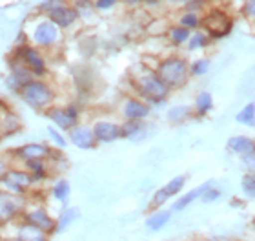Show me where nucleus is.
<instances>
[{"label": "nucleus", "instance_id": "obj_1", "mask_svg": "<svg viewBox=\"0 0 255 241\" xmlns=\"http://www.w3.org/2000/svg\"><path fill=\"white\" fill-rule=\"evenodd\" d=\"M131 84L137 90V93L142 97L146 102H159L166 101V97L170 93V88L159 79V75L155 73V70H149L146 66L138 64L135 70L131 71Z\"/></svg>", "mask_w": 255, "mask_h": 241}, {"label": "nucleus", "instance_id": "obj_2", "mask_svg": "<svg viewBox=\"0 0 255 241\" xmlns=\"http://www.w3.org/2000/svg\"><path fill=\"white\" fill-rule=\"evenodd\" d=\"M18 95L22 97V101L26 102L27 106L38 112H46L49 106H53L55 102V90L46 82L44 79H31L29 82L22 86L18 90Z\"/></svg>", "mask_w": 255, "mask_h": 241}, {"label": "nucleus", "instance_id": "obj_3", "mask_svg": "<svg viewBox=\"0 0 255 241\" xmlns=\"http://www.w3.org/2000/svg\"><path fill=\"white\" fill-rule=\"evenodd\" d=\"M155 73L170 90H175V88H182L188 82L190 66H188L186 59H182V57H168V59L160 60Z\"/></svg>", "mask_w": 255, "mask_h": 241}, {"label": "nucleus", "instance_id": "obj_4", "mask_svg": "<svg viewBox=\"0 0 255 241\" xmlns=\"http://www.w3.org/2000/svg\"><path fill=\"white\" fill-rule=\"evenodd\" d=\"M13 57L18 59L22 64L26 66L27 70L31 71L33 75L42 79L46 73H48V62H46V57H44L42 49L37 48V46H31V44H18L13 51Z\"/></svg>", "mask_w": 255, "mask_h": 241}, {"label": "nucleus", "instance_id": "obj_5", "mask_svg": "<svg viewBox=\"0 0 255 241\" xmlns=\"http://www.w3.org/2000/svg\"><path fill=\"white\" fill-rule=\"evenodd\" d=\"M31 40L40 49H51L62 40V29L46 18H38L31 27Z\"/></svg>", "mask_w": 255, "mask_h": 241}, {"label": "nucleus", "instance_id": "obj_6", "mask_svg": "<svg viewBox=\"0 0 255 241\" xmlns=\"http://www.w3.org/2000/svg\"><path fill=\"white\" fill-rule=\"evenodd\" d=\"M26 205H27L26 196L7 192V190H0V221L2 223L13 221L15 218L24 214Z\"/></svg>", "mask_w": 255, "mask_h": 241}, {"label": "nucleus", "instance_id": "obj_7", "mask_svg": "<svg viewBox=\"0 0 255 241\" xmlns=\"http://www.w3.org/2000/svg\"><path fill=\"white\" fill-rule=\"evenodd\" d=\"M33 176L26 168H9L7 174L4 176V179L0 181V185L7 190V192L13 194H20V196H26L27 190L33 187Z\"/></svg>", "mask_w": 255, "mask_h": 241}, {"label": "nucleus", "instance_id": "obj_8", "mask_svg": "<svg viewBox=\"0 0 255 241\" xmlns=\"http://www.w3.org/2000/svg\"><path fill=\"white\" fill-rule=\"evenodd\" d=\"M48 119L53 123L55 128L68 132L69 128H73L75 124L79 123V108L75 104H68V106H49L46 110Z\"/></svg>", "mask_w": 255, "mask_h": 241}, {"label": "nucleus", "instance_id": "obj_9", "mask_svg": "<svg viewBox=\"0 0 255 241\" xmlns=\"http://www.w3.org/2000/svg\"><path fill=\"white\" fill-rule=\"evenodd\" d=\"M68 141L80 150H93L99 145L95 139V134H93V128L79 123L75 124L73 128L68 130Z\"/></svg>", "mask_w": 255, "mask_h": 241}, {"label": "nucleus", "instance_id": "obj_10", "mask_svg": "<svg viewBox=\"0 0 255 241\" xmlns=\"http://www.w3.org/2000/svg\"><path fill=\"white\" fill-rule=\"evenodd\" d=\"M201 24L206 27L208 35L217 38L228 35V31L232 29V22H230V18L224 15L223 11H212L204 20H201Z\"/></svg>", "mask_w": 255, "mask_h": 241}, {"label": "nucleus", "instance_id": "obj_11", "mask_svg": "<svg viewBox=\"0 0 255 241\" xmlns=\"http://www.w3.org/2000/svg\"><path fill=\"white\" fill-rule=\"evenodd\" d=\"M55 148H51L46 143H27L13 152V156L22 161H37V159H49Z\"/></svg>", "mask_w": 255, "mask_h": 241}, {"label": "nucleus", "instance_id": "obj_12", "mask_svg": "<svg viewBox=\"0 0 255 241\" xmlns=\"http://www.w3.org/2000/svg\"><path fill=\"white\" fill-rule=\"evenodd\" d=\"M24 221L38 227V229H42V231L48 232V234H53L55 225H57V221L48 214V210L44 209V207H37V209L29 210V212L26 210V212H24Z\"/></svg>", "mask_w": 255, "mask_h": 241}, {"label": "nucleus", "instance_id": "obj_13", "mask_svg": "<svg viewBox=\"0 0 255 241\" xmlns=\"http://www.w3.org/2000/svg\"><path fill=\"white\" fill-rule=\"evenodd\" d=\"M48 18L64 31V29H69L71 26H75V22L79 20L80 16L77 7H73L71 4H66L62 7H59V9H55L53 13H49Z\"/></svg>", "mask_w": 255, "mask_h": 241}, {"label": "nucleus", "instance_id": "obj_14", "mask_svg": "<svg viewBox=\"0 0 255 241\" xmlns=\"http://www.w3.org/2000/svg\"><path fill=\"white\" fill-rule=\"evenodd\" d=\"M97 143H113L121 139V124L112 123V121H99L93 126Z\"/></svg>", "mask_w": 255, "mask_h": 241}, {"label": "nucleus", "instance_id": "obj_15", "mask_svg": "<svg viewBox=\"0 0 255 241\" xmlns=\"http://www.w3.org/2000/svg\"><path fill=\"white\" fill-rule=\"evenodd\" d=\"M123 115L126 117V121H144L149 115V104L146 101L131 97L124 102Z\"/></svg>", "mask_w": 255, "mask_h": 241}, {"label": "nucleus", "instance_id": "obj_16", "mask_svg": "<svg viewBox=\"0 0 255 241\" xmlns=\"http://www.w3.org/2000/svg\"><path fill=\"white\" fill-rule=\"evenodd\" d=\"M48 240H49L48 232H44L42 229H38V227L31 225V223H26V221L18 227L15 238V241H48Z\"/></svg>", "mask_w": 255, "mask_h": 241}, {"label": "nucleus", "instance_id": "obj_17", "mask_svg": "<svg viewBox=\"0 0 255 241\" xmlns=\"http://www.w3.org/2000/svg\"><path fill=\"white\" fill-rule=\"evenodd\" d=\"M228 150L232 154H237V156H246L250 152L255 150V143L250 137H245V135H235L232 139H228Z\"/></svg>", "mask_w": 255, "mask_h": 241}, {"label": "nucleus", "instance_id": "obj_18", "mask_svg": "<svg viewBox=\"0 0 255 241\" xmlns=\"http://www.w3.org/2000/svg\"><path fill=\"white\" fill-rule=\"evenodd\" d=\"M208 187H212V181L204 183V185H201V187L193 188L191 192H188V194H184V196H181V198H179L175 201V205H173V210H175V212H181V210H184L186 207H190V205L193 203V201L201 199L202 192H204V190H206Z\"/></svg>", "mask_w": 255, "mask_h": 241}, {"label": "nucleus", "instance_id": "obj_19", "mask_svg": "<svg viewBox=\"0 0 255 241\" xmlns=\"http://www.w3.org/2000/svg\"><path fill=\"white\" fill-rule=\"evenodd\" d=\"M80 218V210L77 207H68V209H64L60 212V216L57 218V225H55V232H64L66 229L73 225L75 221Z\"/></svg>", "mask_w": 255, "mask_h": 241}, {"label": "nucleus", "instance_id": "obj_20", "mask_svg": "<svg viewBox=\"0 0 255 241\" xmlns=\"http://www.w3.org/2000/svg\"><path fill=\"white\" fill-rule=\"evenodd\" d=\"M146 134V126L142 124V121H126L121 126V137L129 141H138L140 137H144Z\"/></svg>", "mask_w": 255, "mask_h": 241}, {"label": "nucleus", "instance_id": "obj_21", "mask_svg": "<svg viewBox=\"0 0 255 241\" xmlns=\"http://www.w3.org/2000/svg\"><path fill=\"white\" fill-rule=\"evenodd\" d=\"M170 218H171V210H157L155 214H151L148 220H146V227H148L151 232H159L168 225Z\"/></svg>", "mask_w": 255, "mask_h": 241}, {"label": "nucleus", "instance_id": "obj_22", "mask_svg": "<svg viewBox=\"0 0 255 241\" xmlns=\"http://www.w3.org/2000/svg\"><path fill=\"white\" fill-rule=\"evenodd\" d=\"M191 113H193V108L188 106V104H177V106L170 108L168 110V121L173 124L177 123H184V121H188V119L191 117Z\"/></svg>", "mask_w": 255, "mask_h": 241}, {"label": "nucleus", "instance_id": "obj_23", "mask_svg": "<svg viewBox=\"0 0 255 241\" xmlns=\"http://www.w3.org/2000/svg\"><path fill=\"white\" fill-rule=\"evenodd\" d=\"M213 108V97L210 91H201L195 99V113L197 115H206Z\"/></svg>", "mask_w": 255, "mask_h": 241}, {"label": "nucleus", "instance_id": "obj_24", "mask_svg": "<svg viewBox=\"0 0 255 241\" xmlns=\"http://www.w3.org/2000/svg\"><path fill=\"white\" fill-rule=\"evenodd\" d=\"M53 199L55 201H59V203H66L69 198V194H71V187H69L68 179H59V181L53 185Z\"/></svg>", "mask_w": 255, "mask_h": 241}, {"label": "nucleus", "instance_id": "obj_25", "mask_svg": "<svg viewBox=\"0 0 255 241\" xmlns=\"http://www.w3.org/2000/svg\"><path fill=\"white\" fill-rule=\"evenodd\" d=\"M235 121L239 124H245V126H255V102H248V104L235 115Z\"/></svg>", "mask_w": 255, "mask_h": 241}, {"label": "nucleus", "instance_id": "obj_26", "mask_svg": "<svg viewBox=\"0 0 255 241\" xmlns=\"http://www.w3.org/2000/svg\"><path fill=\"white\" fill-rule=\"evenodd\" d=\"M186 179H188L186 176H177V177H173L171 181L166 183L164 187H162V188H164L166 196H168V198H173V196H177V194L184 188V185H186Z\"/></svg>", "mask_w": 255, "mask_h": 241}, {"label": "nucleus", "instance_id": "obj_27", "mask_svg": "<svg viewBox=\"0 0 255 241\" xmlns=\"http://www.w3.org/2000/svg\"><path fill=\"white\" fill-rule=\"evenodd\" d=\"M168 35H170L171 42L177 44V46H181V44L188 42V38H190V35H191V29H188V27H184V26H173Z\"/></svg>", "mask_w": 255, "mask_h": 241}, {"label": "nucleus", "instance_id": "obj_28", "mask_svg": "<svg viewBox=\"0 0 255 241\" xmlns=\"http://www.w3.org/2000/svg\"><path fill=\"white\" fill-rule=\"evenodd\" d=\"M69 4V0H42L40 4H38L37 11L38 13H42L44 16H48L49 13H53L55 9H59L62 5Z\"/></svg>", "mask_w": 255, "mask_h": 241}, {"label": "nucleus", "instance_id": "obj_29", "mask_svg": "<svg viewBox=\"0 0 255 241\" xmlns=\"http://www.w3.org/2000/svg\"><path fill=\"white\" fill-rule=\"evenodd\" d=\"M208 44V35L202 31H195L193 35H190V38H188V49H201L204 48Z\"/></svg>", "mask_w": 255, "mask_h": 241}, {"label": "nucleus", "instance_id": "obj_30", "mask_svg": "<svg viewBox=\"0 0 255 241\" xmlns=\"http://www.w3.org/2000/svg\"><path fill=\"white\" fill-rule=\"evenodd\" d=\"M179 26H184V27H188V29H195V27L201 26V18H199L197 13L188 11V13H184V15L179 18Z\"/></svg>", "mask_w": 255, "mask_h": 241}, {"label": "nucleus", "instance_id": "obj_31", "mask_svg": "<svg viewBox=\"0 0 255 241\" xmlns=\"http://www.w3.org/2000/svg\"><path fill=\"white\" fill-rule=\"evenodd\" d=\"M48 134H49V139L53 141V145L57 146L59 150H62V148H66V146H68V139L60 134L59 128H55L53 124H51V126H48Z\"/></svg>", "mask_w": 255, "mask_h": 241}, {"label": "nucleus", "instance_id": "obj_32", "mask_svg": "<svg viewBox=\"0 0 255 241\" xmlns=\"http://www.w3.org/2000/svg\"><path fill=\"white\" fill-rule=\"evenodd\" d=\"M208 70H210V60H208V59H199L190 66V75H193V77L206 75Z\"/></svg>", "mask_w": 255, "mask_h": 241}, {"label": "nucleus", "instance_id": "obj_33", "mask_svg": "<svg viewBox=\"0 0 255 241\" xmlns=\"http://www.w3.org/2000/svg\"><path fill=\"white\" fill-rule=\"evenodd\" d=\"M243 190L246 192L248 198L255 199V174L254 172H252V174H246V176L243 177Z\"/></svg>", "mask_w": 255, "mask_h": 241}, {"label": "nucleus", "instance_id": "obj_34", "mask_svg": "<svg viewBox=\"0 0 255 241\" xmlns=\"http://www.w3.org/2000/svg\"><path fill=\"white\" fill-rule=\"evenodd\" d=\"M219 198H221V190H217V188H212V187H208L201 196L202 203H212V201H217Z\"/></svg>", "mask_w": 255, "mask_h": 241}, {"label": "nucleus", "instance_id": "obj_35", "mask_svg": "<svg viewBox=\"0 0 255 241\" xmlns=\"http://www.w3.org/2000/svg\"><path fill=\"white\" fill-rule=\"evenodd\" d=\"M119 4V0H93V7L97 11H110Z\"/></svg>", "mask_w": 255, "mask_h": 241}, {"label": "nucleus", "instance_id": "obj_36", "mask_svg": "<svg viewBox=\"0 0 255 241\" xmlns=\"http://www.w3.org/2000/svg\"><path fill=\"white\" fill-rule=\"evenodd\" d=\"M243 161H245L246 168L255 174V150L250 152V154H246V156H243Z\"/></svg>", "mask_w": 255, "mask_h": 241}, {"label": "nucleus", "instance_id": "obj_37", "mask_svg": "<svg viewBox=\"0 0 255 241\" xmlns=\"http://www.w3.org/2000/svg\"><path fill=\"white\" fill-rule=\"evenodd\" d=\"M245 15L254 18L255 16V0H246L245 2Z\"/></svg>", "mask_w": 255, "mask_h": 241}, {"label": "nucleus", "instance_id": "obj_38", "mask_svg": "<svg viewBox=\"0 0 255 241\" xmlns=\"http://www.w3.org/2000/svg\"><path fill=\"white\" fill-rule=\"evenodd\" d=\"M11 168V165H9V161H5L4 157H0V181L4 179V176L7 174V170Z\"/></svg>", "mask_w": 255, "mask_h": 241}, {"label": "nucleus", "instance_id": "obj_39", "mask_svg": "<svg viewBox=\"0 0 255 241\" xmlns=\"http://www.w3.org/2000/svg\"><path fill=\"white\" fill-rule=\"evenodd\" d=\"M69 4L73 5V7H82V5L93 4V0H69Z\"/></svg>", "mask_w": 255, "mask_h": 241}, {"label": "nucleus", "instance_id": "obj_40", "mask_svg": "<svg viewBox=\"0 0 255 241\" xmlns=\"http://www.w3.org/2000/svg\"><path fill=\"white\" fill-rule=\"evenodd\" d=\"M164 2H168V4H186L190 0H164Z\"/></svg>", "mask_w": 255, "mask_h": 241}, {"label": "nucleus", "instance_id": "obj_41", "mask_svg": "<svg viewBox=\"0 0 255 241\" xmlns=\"http://www.w3.org/2000/svg\"><path fill=\"white\" fill-rule=\"evenodd\" d=\"M123 2L128 5H135V4H138V2H142V0H123Z\"/></svg>", "mask_w": 255, "mask_h": 241}, {"label": "nucleus", "instance_id": "obj_42", "mask_svg": "<svg viewBox=\"0 0 255 241\" xmlns=\"http://www.w3.org/2000/svg\"><path fill=\"white\" fill-rule=\"evenodd\" d=\"M197 2H201V4H202V2H206V0H197Z\"/></svg>", "mask_w": 255, "mask_h": 241}, {"label": "nucleus", "instance_id": "obj_43", "mask_svg": "<svg viewBox=\"0 0 255 241\" xmlns=\"http://www.w3.org/2000/svg\"><path fill=\"white\" fill-rule=\"evenodd\" d=\"M142 2H144V0H142ZM146 2H155V0H146Z\"/></svg>", "mask_w": 255, "mask_h": 241}, {"label": "nucleus", "instance_id": "obj_44", "mask_svg": "<svg viewBox=\"0 0 255 241\" xmlns=\"http://www.w3.org/2000/svg\"><path fill=\"white\" fill-rule=\"evenodd\" d=\"M0 225H2V221H0Z\"/></svg>", "mask_w": 255, "mask_h": 241}, {"label": "nucleus", "instance_id": "obj_45", "mask_svg": "<svg viewBox=\"0 0 255 241\" xmlns=\"http://www.w3.org/2000/svg\"><path fill=\"white\" fill-rule=\"evenodd\" d=\"M254 225H255V221H254Z\"/></svg>", "mask_w": 255, "mask_h": 241}]
</instances>
